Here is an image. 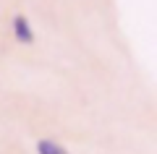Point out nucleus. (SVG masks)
<instances>
[{
	"label": "nucleus",
	"instance_id": "1",
	"mask_svg": "<svg viewBox=\"0 0 157 154\" xmlns=\"http://www.w3.org/2000/svg\"><path fill=\"white\" fill-rule=\"evenodd\" d=\"M11 37L16 39L18 44H34L37 34H34V26L24 13H13L11 16Z\"/></svg>",
	"mask_w": 157,
	"mask_h": 154
},
{
	"label": "nucleus",
	"instance_id": "2",
	"mask_svg": "<svg viewBox=\"0 0 157 154\" xmlns=\"http://www.w3.org/2000/svg\"><path fill=\"white\" fill-rule=\"evenodd\" d=\"M34 149H37V154H71L58 138H39Z\"/></svg>",
	"mask_w": 157,
	"mask_h": 154
}]
</instances>
